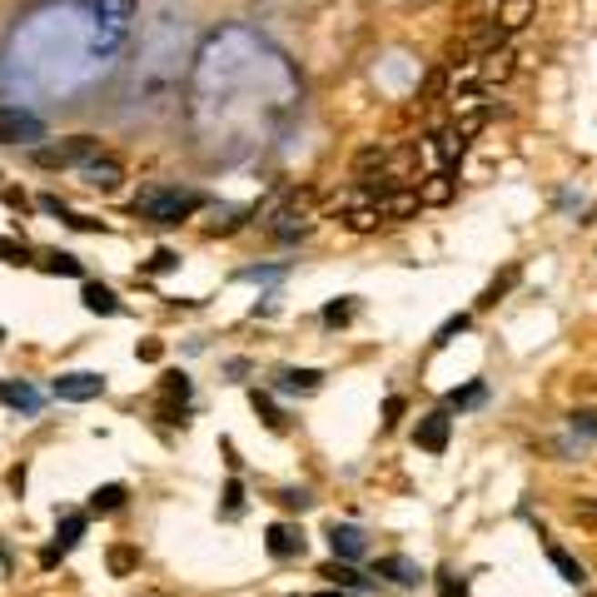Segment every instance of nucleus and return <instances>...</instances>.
<instances>
[{
  "instance_id": "obj_1",
  "label": "nucleus",
  "mask_w": 597,
  "mask_h": 597,
  "mask_svg": "<svg viewBox=\"0 0 597 597\" xmlns=\"http://www.w3.org/2000/svg\"><path fill=\"white\" fill-rule=\"evenodd\" d=\"M199 205H205V199H199L195 189H145V195L135 199V215H145L155 224H179V219L195 215Z\"/></svg>"
},
{
  "instance_id": "obj_2",
  "label": "nucleus",
  "mask_w": 597,
  "mask_h": 597,
  "mask_svg": "<svg viewBox=\"0 0 597 597\" xmlns=\"http://www.w3.org/2000/svg\"><path fill=\"white\" fill-rule=\"evenodd\" d=\"M46 140V120L20 105H0V145H40Z\"/></svg>"
},
{
  "instance_id": "obj_3",
  "label": "nucleus",
  "mask_w": 597,
  "mask_h": 597,
  "mask_svg": "<svg viewBox=\"0 0 597 597\" xmlns=\"http://www.w3.org/2000/svg\"><path fill=\"white\" fill-rule=\"evenodd\" d=\"M90 155H100V140H95V135H75V140H66V145L35 149V165H46V169H60V165H85Z\"/></svg>"
},
{
  "instance_id": "obj_4",
  "label": "nucleus",
  "mask_w": 597,
  "mask_h": 597,
  "mask_svg": "<svg viewBox=\"0 0 597 597\" xmlns=\"http://www.w3.org/2000/svg\"><path fill=\"white\" fill-rule=\"evenodd\" d=\"M453 130L463 135V140H473L478 130H483V120H488V95L483 90H463V95H453Z\"/></svg>"
},
{
  "instance_id": "obj_5",
  "label": "nucleus",
  "mask_w": 597,
  "mask_h": 597,
  "mask_svg": "<svg viewBox=\"0 0 597 597\" xmlns=\"http://www.w3.org/2000/svg\"><path fill=\"white\" fill-rule=\"evenodd\" d=\"M75 169H80V185L100 189V195H115L120 179H125V165L120 159H110V155H90L85 165H75Z\"/></svg>"
},
{
  "instance_id": "obj_6",
  "label": "nucleus",
  "mask_w": 597,
  "mask_h": 597,
  "mask_svg": "<svg viewBox=\"0 0 597 597\" xmlns=\"http://www.w3.org/2000/svg\"><path fill=\"white\" fill-rule=\"evenodd\" d=\"M100 393H105L100 373H60L56 379V399H66V403H90Z\"/></svg>"
},
{
  "instance_id": "obj_7",
  "label": "nucleus",
  "mask_w": 597,
  "mask_h": 597,
  "mask_svg": "<svg viewBox=\"0 0 597 597\" xmlns=\"http://www.w3.org/2000/svg\"><path fill=\"white\" fill-rule=\"evenodd\" d=\"M532 15H538V0H498V5H493V20L508 30V35H513V30H522Z\"/></svg>"
},
{
  "instance_id": "obj_8",
  "label": "nucleus",
  "mask_w": 597,
  "mask_h": 597,
  "mask_svg": "<svg viewBox=\"0 0 597 597\" xmlns=\"http://www.w3.org/2000/svg\"><path fill=\"white\" fill-rule=\"evenodd\" d=\"M379 578H389V582H399V588H419L423 582V572H419V562L413 558H379Z\"/></svg>"
},
{
  "instance_id": "obj_9",
  "label": "nucleus",
  "mask_w": 597,
  "mask_h": 597,
  "mask_svg": "<svg viewBox=\"0 0 597 597\" xmlns=\"http://www.w3.org/2000/svg\"><path fill=\"white\" fill-rule=\"evenodd\" d=\"M448 423H453V419H448L443 409L429 413V419L419 423V448H429V453H443V448H448Z\"/></svg>"
},
{
  "instance_id": "obj_10",
  "label": "nucleus",
  "mask_w": 597,
  "mask_h": 597,
  "mask_svg": "<svg viewBox=\"0 0 597 597\" xmlns=\"http://www.w3.org/2000/svg\"><path fill=\"white\" fill-rule=\"evenodd\" d=\"M269 552L274 558H298V552H304V532L289 528V522H274L269 528Z\"/></svg>"
},
{
  "instance_id": "obj_11",
  "label": "nucleus",
  "mask_w": 597,
  "mask_h": 597,
  "mask_svg": "<svg viewBox=\"0 0 597 597\" xmlns=\"http://www.w3.org/2000/svg\"><path fill=\"white\" fill-rule=\"evenodd\" d=\"M329 538H334V558H364V548H369L364 532L349 528V522H344V528L334 522V532H329Z\"/></svg>"
},
{
  "instance_id": "obj_12",
  "label": "nucleus",
  "mask_w": 597,
  "mask_h": 597,
  "mask_svg": "<svg viewBox=\"0 0 597 597\" xmlns=\"http://www.w3.org/2000/svg\"><path fill=\"white\" fill-rule=\"evenodd\" d=\"M80 298H85V309H90V314H105V319H110V314H120V298L105 289V284H85Z\"/></svg>"
},
{
  "instance_id": "obj_13",
  "label": "nucleus",
  "mask_w": 597,
  "mask_h": 597,
  "mask_svg": "<svg viewBox=\"0 0 597 597\" xmlns=\"http://www.w3.org/2000/svg\"><path fill=\"white\" fill-rule=\"evenodd\" d=\"M319 383H324V373H319V369H289L279 379V393H314Z\"/></svg>"
},
{
  "instance_id": "obj_14",
  "label": "nucleus",
  "mask_w": 597,
  "mask_h": 597,
  "mask_svg": "<svg viewBox=\"0 0 597 597\" xmlns=\"http://www.w3.org/2000/svg\"><path fill=\"white\" fill-rule=\"evenodd\" d=\"M423 205H448L453 199V179H448V169H439V175H429V185L419 189Z\"/></svg>"
},
{
  "instance_id": "obj_15",
  "label": "nucleus",
  "mask_w": 597,
  "mask_h": 597,
  "mask_svg": "<svg viewBox=\"0 0 597 597\" xmlns=\"http://www.w3.org/2000/svg\"><path fill=\"white\" fill-rule=\"evenodd\" d=\"M0 399H5L10 409H25V413H35V409H40V393H35V389H25V383H0Z\"/></svg>"
},
{
  "instance_id": "obj_16",
  "label": "nucleus",
  "mask_w": 597,
  "mask_h": 597,
  "mask_svg": "<svg viewBox=\"0 0 597 597\" xmlns=\"http://www.w3.org/2000/svg\"><path fill=\"white\" fill-rule=\"evenodd\" d=\"M548 562L562 572V582H572V588H582V582H588V572H582V562H572L562 548H548Z\"/></svg>"
},
{
  "instance_id": "obj_17",
  "label": "nucleus",
  "mask_w": 597,
  "mask_h": 597,
  "mask_svg": "<svg viewBox=\"0 0 597 597\" xmlns=\"http://www.w3.org/2000/svg\"><path fill=\"white\" fill-rule=\"evenodd\" d=\"M120 503H125V488H120V483H110V488H95V498H90V513H115Z\"/></svg>"
},
{
  "instance_id": "obj_18",
  "label": "nucleus",
  "mask_w": 597,
  "mask_h": 597,
  "mask_svg": "<svg viewBox=\"0 0 597 597\" xmlns=\"http://www.w3.org/2000/svg\"><path fill=\"white\" fill-rule=\"evenodd\" d=\"M46 274H66V279H80V274H85V264L80 259H75V254H50V259H46Z\"/></svg>"
},
{
  "instance_id": "obj_19",
  "label": "nucleus",
  "mask_w": 597,
  "mask_h": 597,
  "mask_svg": "<svg viewBox=\"0 0 597 597\" xmlns=\"http://www.w3.org/2000/svg\"><path fill=\"white\" fill-rule=\"evenodd\" d=\"M324 578H334L339 588H364V578H359V572L349 568V562H329V568H324Z\"/></svg>"
},
{
  "instance_id": "obj_20",
  "label": "nucleus",
  "mask_w": 597,
  "mask_h": 597,
  "mask_svg": "<svg viewBox=\"0 0 597 597\" xmlns=\"http://www.w3.org/2000/svg\"><path fill=\"white\" fill-rule=\"evenodd\" d=\"M80 532H85V513H70L66 522H60V552L75 548V542H80Z\"/></svg>"
},
{
  "instance_id": "obj_21",
  "label": "nucleus",
  "mask_w": 597,
  "mask_h": 597,
  "mask_svg": "<svg viewBox=\"0 0 597 597\" xmlns=\"http://www.w3.org/2000/svg\"><path fill=\"white\" fill-rule=\"evenodd\" d=\"M448 403H453V409H473V403H483V383H468V389L448 393Z\"/></svg>"
},
{
  "instance_id": "obj_22",
  "label": "nucleus",
  "mask_w": 597,
  "mask_h": 597,
  "mask_svg": "<svg viewBox=\"0 0 597 597\" xmlns=\"http://www.w3.org/2000/svg\"><path fill=\"white\" fill-rule=\"evenodd\" d=\"M572 518H578L582 528L597 532V498H578V503H572Z\"/></svg>"
},
{
  "instance_id": "obj_23",
  "label": "nucleus",
  "mask_w": 597,
  "mask_h": 597,
  "mask_svg": "<svg viewBox=\"0 0 597 597\" xmlns=\"http://www.w3.org/2000/svg\"><path fill=\"white\" fill-rule=\"evenodd\" d=\"M0 259H5V264H25L30 259L25 239H0Z\"/></svg>"
},
{
  "instance_id": "obj_24",
  "label": "nucleus",
  "mask_w": 597,
  "mask_h": 597,
  "mask_svg": "<svg viewBox=\"0 0 597 597\" xmlns=\"http://www.w3.org/2000/svg\"><path fill=\"white\" fill-rule=\"evenodd\" d=\"M239 513H244V488L229 483L224 488V518H239Z\"/></svg>"
},
{
  "instance_id": "obj_25",
  "label": "nucleus",
  "mask_w": 597,
  "mask_h": 597,
  "mask_svg": "<svg viewBox=\"0 0 597 597\" xmlns=\"http://www.w3.org/2000/svg\"><path fill=\"white\" fill-rule=\"evenodd\" d=\"M135 562H140V552H135V548H115V552H110V568H115V572H130Z\"/></svg>"
},
{
  "instance_id": "obj_26",
  "label": "nucleus",
  "mask_w": 597,
  "mask_h": 597,
  "mask_svg": "<svg viewBox=\"0 0 597 597\" xmlns=\"http://www.w3.org/2000/svg\"><path fill=\"white\" fill-rule=\"evenodd\" d=\"M165 393L185 403V399H189V379H185V373H169V379H165Z\"/></svg>"
},
{
  "instance_id": "obj_27",
  "label": "nucleus",
  "mask_w": 597,
  "mask_h": 597,
  "mask_svg": "<svg viewBox=\"0 0 597 597\" xmlns=\"http://www.w3.org/2000/svg\"><path fill=\"white\" fill-rule=\"evenodd\" d=\"M254 409L264 413V423H269V429H284V419L274 413V403H269V399H259V393H254Z\"/></svg>"
},
{
  "instance_id": "obj_28",
  "label": "nucleus",
  "mask_w": 597,
  "mask_h": 597,
  "mask_svg": "<svg viewBox=\"0 0 597 597\" xmlns=\"http://www.w3.org/2000/svg\"><path fill=\"white\" fill-rule=\"evenodd\" d=\"M349 314H354V304H329L324 309V324H349Z\"/></svg>"
},
{
  "instance_id": "obj_29",
  "label": "nucleus",
  "mask_w": 597,
  "mask_h": 597,
  "mask_svg": "<svg viewBox=\"0 0 597 597\" xmlns=\"http://www.w3.org/2000/svg\"><path fill=\"white\" fill-rule=\"evenodd\" d=\"M572 429H578V433H592V439H597V413H572Z\"/></svg>"
},
{
  "instance_id": "obj_30",
  "label": "nucleus",
  "mask_w": 597,
  "mask_h": 597,
  "mask_svg": "<svg viewBox=\"0 0 597 597\" xmlns=\"http://www.w3.org/2000/svg\"><path fill=\"white\" fill-rule=\"evenodd\" d=\"M458 329H468V314H458V319H448V324L439 329V344H448V339L458 334Z\"/></svg>"
},
{
  "instance_id": "obj_31",
  "label": "nucleus",
  "mask_w": 597,
  "mask_h": 597,
  "mask_svg": "<svg viewBox=\"0 0 597 597\" xmlns=\"http://www.w3.org/2000/svg\"><path fill=\"white\" fill-rule=\"evenodd\" d=\"M135 354H140V359H145V364H159V354H165V349H159V344H155V339H145V344H140V349H135Z\"/></svg>"
},
{
  "instance_id": "obj_32",
  "label": "nucleus",
  "mask_w": 597,
  "mask_h": 597,
  "mask_svg": "<svg viewBox=\"0 0 597 597\" xmlns=\"http://www.w3.org/2000/svg\"><path fill=\"white\" fill-rule=\"evenodd\" d=\"M175 264H179V254H175V249H159V254H155V269H159V274L175 269Z\"/></svg>"
},
{
  "instance_id": "obj_33",
  "label": "nucleus",
  "mask_w": 597,
  "mask_h": 597,
  "mask_svg": "<svg viewBox=\"0 0 597 597\" xmlns=\"http://www.w3.org/2000/svg\"><path fill=\"white\" fill-rule=\"evenodd\" d=\"M279 503H289V508H309V493H304V488H289V493H284Z\"/></svg>"
},
{
  "instance_id": "obj_34",
  "label": "nucleus",
  "mask_w": 597,
  "mask_h": 597,
  "mask_svg": "<svg viewBox=\"0 0 597 597\" xmlns=\"http://www.w3.org/2000/svg\"><path fill=\"white\" fill-rule=\"evenodd\" d=\"M314 597H349V592H314Z\"/></svg>"
},
{
  "instance_id": "obj_35",
  "label": "nucleus",
  "mask_w": 597,
  "mask_h": 597,
  "mask_svg": "<svg viewBox=\"0 0 597 597\" xmlns=\"http://www.w3.org/2000/svg\"><path fill=\"white\" fill-rule=\"evenodd\" d=\"M0 339H5V329H0Z\"/></svg>"
}]
</instances>
